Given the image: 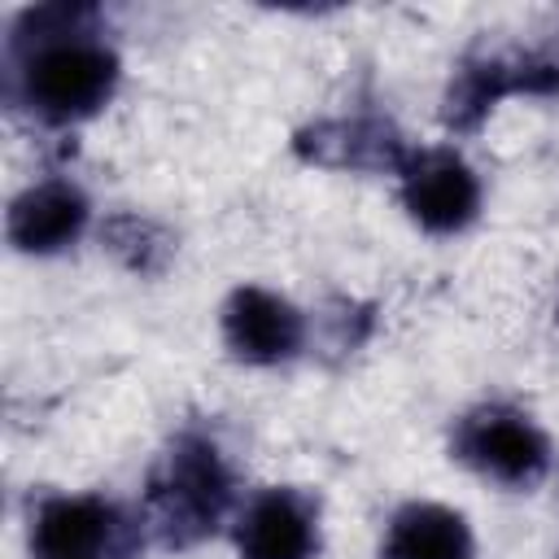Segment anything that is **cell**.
<instances>
[{"label": "cell", "mask_w": 559, "mask_h": 559, "mask_svg": "<svg viewBox=\"0 0 559 559\" xmlns=\"http://www.w3.org/2000/svg\"><path fill=\"white\" fill-rule=\"evenodd\" d=\"M450 450L472 472H480L498 485H511V489H528L550 472L546 432L524 411H515L507 402H485V406H472L467 415H459V424L450 432Z\"/></svg>", "instance_id": "obj_3"}, {"label": "cell", "mask_w": 559, "mask_h": 559, "mask_svg": "<svg viewBox=\"0 0 559 559\" xmlns=\"http://www.w3.org/2000/svg\"><path fill=\"white\" fill-rule=\"evenodd\" d=\"M559 96V57L555 52H476L467 57L445 87L441 118L450 131H476L502 96Z\"/></svg>", "instance_id": "obj_4"}, {"label": "cell", "mask_w": 559, "mask_h": 559, "mask_svg": "<svg viewBox=\"0 0 559 559\" xmlns=\"http://www.w3.org/2000/svg\"><path fill=\"white\" fill-rule=\"evenodd\" d=\"M402 175V205L424 231H463L480 210V179L454 148H411Z\"/></svg>", "instance_id": "obj_6"}, {"label": "cell", "mask_w": 559, "mask_h": 559, "mask_svg": "<svg viewBox=\"0 0 559 559\" xmlns=\"http://www.w3.org/2000/svg\"><path fill=\"white\" fill-rule=\"evenodd\" d=\"M231 489L236 480L223 450L201 432H183L148 476L144 489L148 524L166 546H197L223 524L231 507Z\"/></svg>", "instance_id": "obj_2"}, {"label": "cell", "mask_w": 559, "mask_h": 559, "mask_svg": "<svg viewBox=\"0 0 559 559\" xmlns=\"http://www.w3.org/2000/svg\"><path fill=\"white\" fill-rule=\"evenodd\" d=\"M240 559H314L319 507L301 489H262L236 524Z\"/></svg>", "instance_id": "obj_9"}, {"label": "cell", "mask_w": 559, "mask_h": 559, "mask_svg": "<svg viewBox=\"0 0 559 559\" xmlns=\"http://www.w3.org/2000/svg\"><path fill=\"white\" fill-rule=\"evenodd\" d=\"M223 341L240 362L253 367L288 362L306 341V319L280 293L245 284L223 306Z\"/></svg>", "instance_id": "obj_7"}, {"label": "cell", "mask_w": 559, "mask_h": 559, "mask_svg": "<svg viewBox=\"0 0 559 559\" xmlns=\"http://www.w3.org/2000/svg\"><path fill=\"white\" fill-rule=\"evenodd\" d=\"M105 245L109 253H118L127 271H140V275H157L175 253V240L153 218H140V214H114L105 223Z\"/></svg>", "instance_id": "obj_12"}, {"label": "cell", "mask_w": 559, "mask_h": 559, "mask_svg": "<svg viewBox=\"0 0 559 559\" xmlns=\"http://www.w3.org/2000/svg\"><path fill=\"white\" fill-rule=\"evenodd\" d=\"M92 22V4H44L13 26V87L52 127L92 118L118 87V52L96 39Z\"/></svg>", "instance_id": "obj_1"}, {"label": "cell", "mask_w": 559, "mask_h": 559, "mask_svg": "<svg viewBox=\"0 0 559 559\" xmlns=\"http://www.w3.org/2000/svg\"><path fill=\"white\" fill-rule=\"evenodd\" d=\"M31 559H135V524L96 493L44 498L31 520Z\"/></svg>", "instance_id": "obj_5"}, {"label": "cell", "mask_w": 559, "mask_h": 559, "mask_svg": "<svg viewBox=\"0 0 559 559\" xmlns=\"http://www.w3.org/2000/svg\"><path fill=\"white\" fill-rule=\"evenodd\" d=\"M297 157L314 166H341V170H402L411 148L397 135L393 122L376 114H354V118H323L293 140Z\"/></svg>", "instance_id": "obj_8"}, {"label": "cell", "mask_w": 559, "mask_h": 559, "mask_svg": "<svg viewBox=\"0 0 559 559\" xmlns=\"http://www.w3.org/2000/svg\"><path fill=\"white\" fill-rule=\"evenodd\" d=\"M384 559H476L472 528L441 502H406L384 528Z\"/></svg>", "instance_id": "obj_11"}, {"label": "cell", "mask_w": 559, "mask_h": 559, "mask_svg": "<svg viewBox=\"0 0 559 559\" xmlns=\"http://www.w3.org/2000/svg\"><path fill=\"white\" fill-rule=\"evenodd\" d=\"M87 227V197L70 179H44L9 205V240L22 253H57Z\"/></svg>", "instance_id": "obj_10"}]
</instances>
